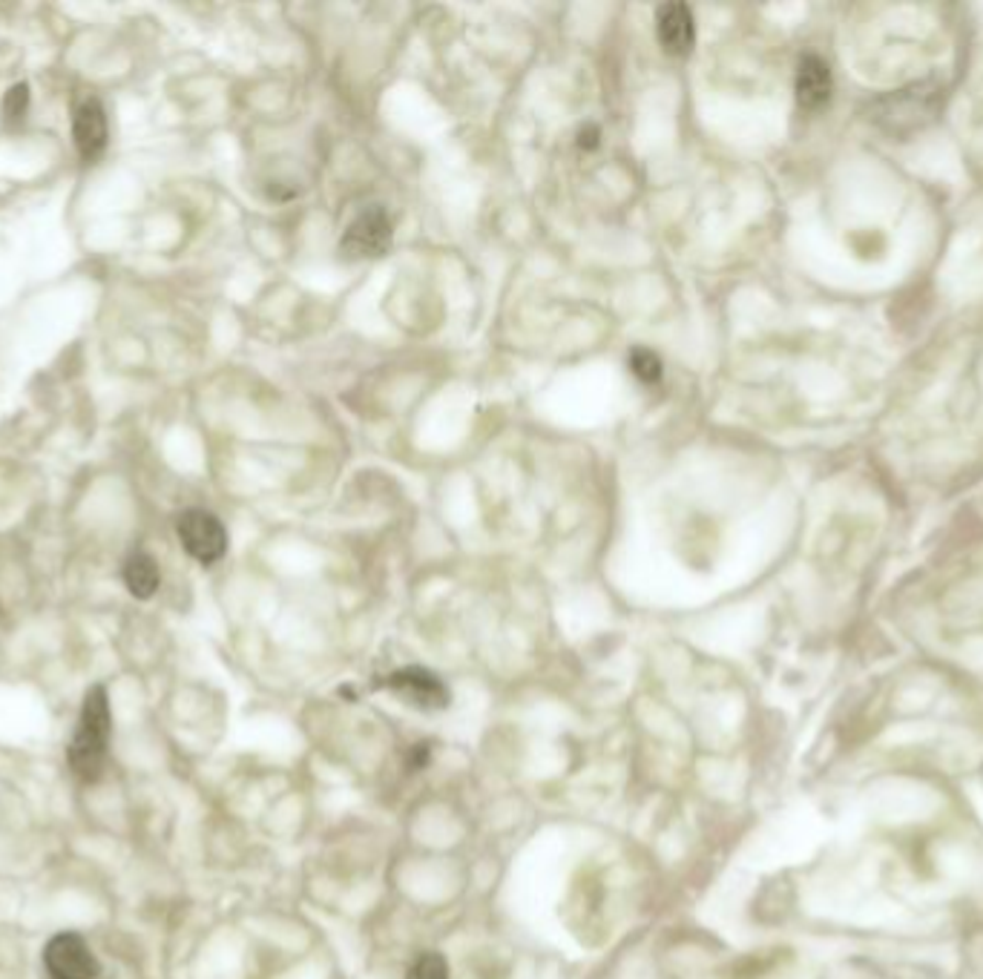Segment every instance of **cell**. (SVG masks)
<instances>
[{
  "label": "cell",
  "instance_id": "obj_2",
  "mask_svg": "<svg viewBox=\"0 0 983 979\" xmlns=\"http://www.w3.org/2000/svg\"><path fill=\"white\" fill-rule=\"evenodd\" d=\"M179 531V540L185 552L193 558V561L211 566V563L222 561L227 552V531L222 526L219 517H213L211 511L190 509L179 517L176 524Z\"/></svg>",
  "mask_w": 983,
  "mask_h": 979
},
{
  "label": "cell",
  "instance_id": "obj_9",
  "mask_svg": "<svg viewBox=\"0 0 983 979\" xmlns=\"http://www.w3.org/2000/svg\"><path fill=\"white\" fill-rule=\"evenodd\" d=\"M124 584H127L130 595L138 600L153 598L161 586V572H158V563L153 561L147 552H133L124 563Z\"/></svg>",
  "mask_w": 983,
  "mask_h": 979
},
{
  "label": "cell",
  "instance_id": "obj_10",
  "mask_svg": "<svg viewBox=\"0 0 983 979\" xmlns=\"http://www.w3.org/2000/svg\"><path fill=\"white\" fill-rule=\"evenodd\" d=\"M405 979H449V965L440 954H421L412 963Z\"/></svg>",
  "mask_w": 983,
  "mask_h": 979
},
{
  "label": "cell",
  "instance_id": "obj_5",
  "mask_svg": "<svg viewBox=\"0 0 983 979\" xmlns=\"http://www.w3.org/2000/svg\"><path fill=\"white\" fill-rule=\"evenodd\" d=\"M386 687L394 689L398 696H403L405 701L421 707V710H444L449 704V689L444 687V680L428 673V669H421V666H409V669L389 675Z\"/></svg>",
  "mask_w": 983,
  "mask_h": 979
},
{
  "label": "cell",
  "instance_id": "obj_7",
  "mask_svg": "<svg viewBox=\"0 0 983 979\" xmlns=\"http://www.w3.org/2000/svg\"><path fill=\"white\" fill-rule=\"evenodd\" d=\"M72 138L83 161H92L107 147V113L98 98H87L72 115Z\"/></svg>",
  "mask_w": 983,
  "mask_h": 979
},
{
  "label": "cell",
  "instance_id": "obj_13",
  "mask_svg": "<svg viewBox=\"0 0 983 979\" xmlns=\"http://www.w3.org/2000/svg\"><path fill=\"white\" fill-rule=\"evenodd\" d=\"M599 138L601 130L595 127V124H587V127L579 133V147L581 150H595V147H599Z\"/></svg>",
  "mask_w": 983,
  "mask_h": 979
},
{
  "label": "cell",
  "instance_id": "obj_1",
  "mask_svg": "<svg viewBox=\"0 0 983 979\" xmlns=\"http://www.w3.org/2000/svg\"><path fill=\"white\" fill-rule=\"evenodd\" d=\"M110 735H113V716H110V701H107L104 687H92L83 698L81 716H78L76 735L69 744V764L87 781H96L104 770L107 747H110Z\"/></svg>",
  "mask_w": 983,
  "mask_h": 979
},
{
  "label": "cell",
  "instance_id": "obj_4",
  "mask_svg": "<svg viewBox=\"0 0 983 979\" xmlns=\"http://www.w3.org/2000/svg\"><path fill=\"white\" fill-rule=\"evenodd\" d=\"M391 218L383 207H366L348 225L343 236V254L354 259H375L383 256L391 245Z\"/></svg>",
  "mask_w": 983,
  "mask_h": 979
},
{
  "label": "cell",
  "instance_id": "obj_8",
  "mask_svg": "<svg viewBox=\"0 0 983 979\" xmlns=\"http://www.w3.org/2000/svg\"><path fill=\"white\" fill-rule=\"evenodd\" d=\"M828 95H831V72H828L826 60H819L817 55H808V58L800 60V69H796V101L805 110H819L828 101Z\"/></svg>",
  "mask_w": 983,
  "mask_h": 979
},
{
  "label": "cell",
  "instance_id": "obj_11",
  "mask_svg": "<svg viewBox=\"0 0 983 979\" xmlns=\"http://www.w3.org/2000/svg\"><path fill=\"white\" fill-rule=\"evenodd\" d=\"M630 371L641 382L654 385V382L661 380V359L654 351H647V348H636L630 353Z\"/></svg>",
  "mask_w": 983,
  "mask_h": 979
},
{
  "label": "cell",
  "instance_id": "obj_6",
  "mask_svg": "<svg viewBox=\"0 0 983 979\" xmlns=\"http://www.w3.org/2000/svg\"><path fill=\"white\" fill-rule=\"evenodd\" d=\"M656 32H659V44L668 55H688L696 41V23H693L691 9L684 3H664L656 12Z\"/></svg>",
  "mask_w": 983,
  "mask_h": 979
},
{
  "label": "cell",
  "instance_id": "obj_12",
  "mask_svg": "<svg viewBox=\"0 0 983 979\" xmlns=\"http://www.w3.org/2000/svg\"><path fill=\"white\" fill-rule=\"evenodd\" d=\"M26 106H30V87H26V83H15V87L7 92L3 115H7V121H21L23 113H26Z\"/></svg>",
  "mask_w": 983,
  "mask_h": 979
},
{
  "label": "cell",
  "instance_id": "obj_3",
  "mask_svg": "<svg viewBox=\"0 0 983 979\" xmlns=\"http://www.w3.org/2000/svg\"><path fill=\"white\" fill-rule=\"evenodd\" d=\"M44 965L53 979H96L101 965L78 934H58L46 942Z\"/></svg>",
  "mask_w": 983,
  "mask_h": 979
}]
</instances>
